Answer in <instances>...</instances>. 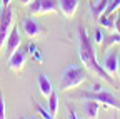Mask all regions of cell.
<instances>
[{"instance_id":"obj_27","label":"cell","mask_w":120,"mask_h":119,"mask_svg":"<svg viewBox=\"0 0 120 119\" xmlns=\"http://www.w3.org/2000/svg\"><path fill=\"white\" fill-rule=\"evenodd\" d=\"M10 2H12V0H2V4H4V5H10Z\"/></svg>"},{"instance_id":"obj_4","label":"cell","mask_w":120,"mask_h":119,"mask_svg":"<svg viewBox=\"0 0 120 119\" xmlns=\"http://www.w3.org/2000/svg\"><path fill=\"white\" fill-rule=\"evenodd\" d=\"M58 12V0H32L28 4L30 15H47Z\"/></svg>"},{"instance_id":"obj_26","label":"cell","mask_w":120,"mask_h":119,"mask_svg":"<svg viewBox=\"0 0 120 119\" xmlns=\"http://www.w3.org/2000/svg\"><path fill=\"white\" fill-rule=\"evenodd\" d=\"M98 89H103L102 86H98V84H94V87H92V91H98Z\"/></svg>"},{"instance_id":"obj_6","label":"cell","mask_w":120,"mask_h":119,"mask_svg":"<svg viewBox=\"0 0 120 119\" xmlns=\"http://www.w3.org/2000/svg\"><path fill=\"white\" fill-rule=\"evenodd\" d=\"M25 61H27V54L23 50H17V52H13L10 57H8V69L15 74H20L25 67Z\"/></svg>"},{"instance_id":"obj_3","label":"cell","mask_w":120,"mask_h":119,"mask_svg":"<svg viewBox=\"0 0 120 119\" xmlns=\"http://www.w3.org/2000/svg\"><path fill=\"white\" fill-rule=\"evenodd\" d=\"M70 99H92V101H97L100 104H103V106H107V107H113L117 111H120V99L115 97L112 92L109 91H105V87L103 89H98V91H80V92H75L70 96Z\"/></svg>"},{"instance_id":"obj_2","label":"cell","mask_w":120,"mask_h":119,"mask_svg":"<svg viewBox=\"0 0 120 119\" xmlns=\"http://www.w3.org/2000/svg\"><path fill=\"white\" fill-rule=\"evenodd\" d=\"M87 81V69L83 67V64H70L65 67V70L60 76V89L64 92L77 89L80 84H83Z\"/></svg>"},{"instance_id":"obj_16","label":"cell","mask_w":120,"mask_h":119,"mask_svg":"<svg viewBox=\"0 0 120 119\" xmlns=\"http://www.w3.org/2000/svg\"><path fill=\"white\" fill-rule=\"evenodd\" d=\"M49 111H50L52 117H55L57 112H58V96L55 92H52L49 96Z\"/></svg>"},{"instance_id":"obj_20","label":"cell","mask_w":120,"mask_h":119,"mask_svg":"<svg viewBox=\"0 0 120 119\" xmlns=\"http://www.w3.org/2000/svg\"><path fill=\"white\" fill-rule=\"evenodd\" d=\"M8 30H2L0 29V50H2L4 47H5V44H7V39H8Z\"/></svg>"},{"instance_id":"obj_9","label":"cell","mask_w":120,"mask_h":119,"mask_svg":"<svg viewBox=\"0 0 120 119\" xmlns=\"http://www.w3.org/2000/svg\"><path fill=\"white\" fill-rule=\"evenodd\" d=\"M12 27H13V10L10 5H2V10H0V29L10 32Z\"/></svg>"},{"instance_id":"obj_8","label":"cell","mask_w":120,"mask_h":119,"mask_svg":"<svg viewBox=\"0 0 120 119\" xmlns=\"http://www.w3.org/2000/svg\"><path fill=\"white\" fill-rule=\"evenodd\" d=\"M7 59L13 54V52H17L22 45V40H20V34H19V29L17 27H12L10 29V34H8V39H7Z\"/></svg>"},{"instance_id":"obj_1","label":"cell","mask_w":120,"mask_h":119,"mask_svg":"<svg viewBox=\"0 0 120 119\" xmlns=\"http://www.w3.org/2000/svg\"><path fill=\"white\" fill-rule=\"evenodd\" d=\"M77 32H79V55H80V61H82L83 67H85L88 72L95 74V76H98L100 79L110 82L112 86H115V87L118 89V86H117V82L113 81V77L97 62L94 42L90 40V37H88V34H87V29H85L83 25H79Z\"/></svg>"},{"instance_id":"obj_11","label":"cell","mask_w":120,"mask_h":119,"mask_svg":"<svg viewBox=\"0 0 120 119\" xmlns=\"http://www.w3.org/2000/svg\"><path fill=\"white\" fill-rule=\"evenodd\" d=\"M37 82H38V91H40V94H42L45 99H49V96L53 92V87H52L50 79L45 76V74H40L38 79H37Z\"/></svg>"},{"instance_id":"obj_22","label":"cell","mask_w":120,"mask_h":119,"mask_svg":"<svg viewBox=\"0 0 120 119\" xmlns=\"http://www.w3.org/2000/svg\"><path fill=\"white\" fill-rule=\"evenodd\" d=\"M5 117H7V112H5V101H4L2 91H0V119H5Z\"/></svg>"},{"instance_id":"obj_17","label":"cell","mask_w":120,"mask_h":119,"mask_svg":"<svg viewBox=\"0 0 120 119\" xmlns=\"http://www.w3.org/2000/svg\"><path fill=\"white\" fill-rule=\"evenodd\" d=\"M32 104H34V109L38 112V116L40 117H43V119H52V114H50V111H47V109H45V107H42L40 106V104L32 97Z\"/></svg>"},{"instance_id":"obj_24","label":"cell","mask_w":120,"mask_h":119,"mask_svg":"<svg viewBox=\"0 0 120 119\" xmlns=\"http://www.w3.org/2000/svg\"><path fill=\"white\" fill-rule=\"evenodd\" d=\"M68 114H70L68 117H72V119H79V116H77V112H75V111H72L70 107H68Z\"/></svg>"},{"instance_id":"obj_28","label":"cell","mask_w":120,"mask_h":119,"mask_svg":"<svg viewBox=\"0 0 120 119\" xmlns=\"http://www.w3.org/2000/svg\"><path fill=\"white\" fill-rule=\"evenodd\" d=\"M118 72H120V55H118Z\"/></svg>"},{"instance_id":"obj_15","label":"cell","mask_w":120,"mask_h":119,"mask_svg":"<svg viewBox=\"0 0 120 119\" xmlns=\"http://www.w3.org/2000/svg\"><path fill=\"white\" fill-rule=\"evenodd\" d=\"M113 44H120V34H112V35H105L103 37V42H102V49H109L110 45H113Z\"/></svg>"},{"instance_id":"obj_23","label":"cell","mask_w":120,"mask_h":119,"mask_svg":"<svg viewBox=\"0 0 120 119\" xmlns=\"http://www.w3.org/2000/svg\"><path fill=\"white\" fill-rule=\"evenodd\" d=\"M115 32L120 34V15H117V19H115Z\"/></svg>"},{"instance_id":"obj_7","label":"cell","mask_w":120,"mask_h":119,"mask_svg":"<svg viewBox=\"0 0 120 119\" xmlns=\"http://www.w3.org/2000/svg\"><path fill=\"white\" fill-rule=\"evenodd\" d=\"M102 67L107 70L110 76L118 77V54H117L115 50L107 52V54H105L103 62H102Z\"/></svg>"},{"instance_id":"obj_21","label":"cell","mask_w":120,"mask_h":119,"mask_svg":"<svg viewBox=\"0 0 120 119\" xmlns=\"http://www.w3.org/2000/svg\"><path fill=\"white\" fill-rule=\"evenodd\" d=\"M103 37H105V34L100 30V29H97V30H95V39H94V44H95V45H102Z\"/></svg>"},{"instance_id":"obj_12","label":"cell","mask_w":120,"mask_h":119,"mask_svg":"<svg viewBox=\"0 0 120 119\" xmlns=\"http://www.w3.org/2000/svg\"><path fill=\"white\" fill-rule=\"evenodd\" d=\"M98 111H100V104L97 101H92V99H87L85 101V104H83V114H85V117L95 119V117H98Z\"/></svg>"},{"instance_id":"obj_25","label":"cell","mask_w":120,"mask_h":119,"mask_svg":"<svg viewBox=\"0 0 120 119\" xmlns=\"http://www.w3.org/2000/svg\"><path fill=\"white\" fill-rule=\"evenodd\" d=\"M19 2H20L22 5H27V7H28V4L32 2V0H19Z\"/></svg>"},{"instance_id":"obj_18","label":"cell","mask_w":120,"mask_h":119,"mask_svg":"<svg viewBox=\"0 0 120 119\" xmlns=\"http://www.w3.org/2000/svg\"><path fill=\"white\" fill-rule=\"evenodd\" d=\"M27 49H28L27 52L32 55V57H35V61H37L38 64H42V54L38 52V49H37L35 44H28V47H27Z\"/></svg>"},{"instance_id":"obj_10","label":"cell","mask_w":120,"mask_h":119,"mask_svg":"<svg viewBox=\"0 0 120 119\" xmlns=\"http://www.w3.org/2000/svg\"><path fill=\"white\" fill-rule=\"evenodd\" d=\"M80 5V0H58V8L67 19H72Z\"/></svg>"},{"instance_id":"obj_5","label":"cell","mask_w":120,"mask_h":119,"mask_svg":"<svg viewBox=\"0 0 120 119\" xmlns=\"http://www.w3.org/2000/svg\"><path fill=\"white\" fill-rule=\"evenodd\" d=\"M22 30L28 39H38L42 34H45V29L32 17H23L22 19Z\"/></svg>"},{"instance_id":"obj_14","label":"cell","mask_w":120,"mask_h":119,"mask_svg":"<svg viewBox=\"0 0 120 119\" xmlns=\"http://www.w3.org/2000/svg\"><path fill=\"white\" fill-rule=\"evenodd\" d=\"M117 17H113L112 13L110 15H105V13H102V15L98 17V20H100V25L102 27H107V29H110V30H115V20Z\"/></svg>"},{"instance_id":"obj_19","label":"cell","mask_w":120,"mask_h":119,"mask_svg":"<svg viewBox=\"0 0 120 119\" xmlns=\"http://www.w3.org/2000/svg\"><path fill=\"white\" fill-rule=\"evenodd\" d=\"M120 7V0H109V5H107V8H105V15H110V13H113L117 8Z\"/></svg>"},{"instance_id":"obj_13","label":"cell","mask_w":120,"mask_h":119,"mask_svg":"<svg viewBox=\"0 0 120 119\" xmlns=\"http://www.w3.org/2000/svg\"><path fill=\"white\" fill-rule=\"evenodd\" d=\"M107 5H109V0H98V2L92 4V7H90V12H92L94 19H97V20H98V17L102 15L103 12H105Z\"/></svg>"},{"instance_id":"obj_29","label":"cell","mask_w":120,"mask_h":119,"mask_svg":"<svg viewBox=\"0 0 120 119\" xmlns=\"http://www.w3.org/2000/svg\"><path fill=\"white\" fill-rule=\"evenodd\" d=\"M2 5H4V4H2V0H0V8H2Z\"/></svg>"}]
</instances>
